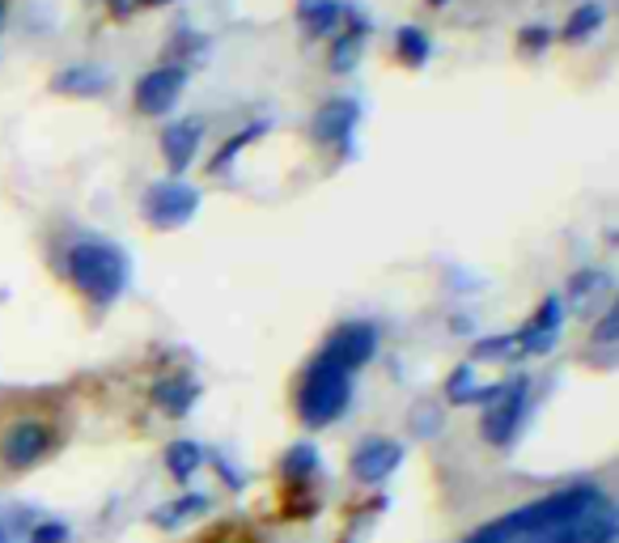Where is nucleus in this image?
<instances>
[{"instance_id":"1","label":"nucleus","mask_w":619,"mask_h":543,"mask_svg":"<svg viewBox=\"0 0 619 543\" xmlns=\"http://www.w3.org/2000/svg\"><path fill=\"white\" fill-rule=\"evenodd\" d=\"M463 543H619L616 502L594 484H573L493 518Z\"/></svg>"},{"instance_id":"2","label":"nucleus","mask_w":619,"mask_h":543,"mask_svg":"<svg viewBox=\"0 0 619 543\" xmlns=\"http://www.w3.org/2000/svg\"><path fill=\"white\" fill-rule=\"evenodd\" d=\"M64 276L73 280L81 298L98 311L116 306L119 293L128 289V276H132V264L128 255L119 251L116 242H102V238H81L69 246L64 255Z\"/></svg>"},{"instance_id":"3","label":"nucleus","mask_w":619,"mask_h":543,"mask_svg":"<svg viewBox=\"0 0 619 543\" xmlns=\"http://www.w3.org/2000/svg\"><path fill=\"white\" fill-rule=\"evenodd\" d=\"M352 399V374L331 365L327 357H314V365L306 370L302 387H298V417L302 425L323 429L331 421H340V412L349 408Z\"/></svg>"},{"instance_id":"4","label":"nucleus","mask_w":619,"mask_h":543,"mask_svg":"<svg viewBox=\"0 0 619 543\" xmlns=\"http://www.w3.org/2000/svg\"><path fill=\"white\" fill-rule=\"evenodd\" d=\"M195 208H199V192L183 179H161L141 200V217L154 230H183L195 217Z\"/></svg>"},{"instance_id":"5","label":"nucleus","mask_w":619,"mask_h":543,"mask_svg":"<svg viewBox=\"0 0 619 543\" xmlns=\"http://www.w3.org/2000/svg\"><path fill=\"white\" fill-rule=\"evenodd\" d=\"M56 446V433L43 421H17L0 433V463L9 471H26V467L43 463Z\"/></svg>"},{"instance_id":"6","label":"nucleus","mask_w":619,"mask_h":543,"mask_svg":"<svg viewBox=\"0 0 619 543\" xmlns=\"http://www.w3.org/2000/svg\"><path fill=\"white\" fill-rule=\"evenodd\" d=\"M526 390H531L526 378L505 383L501 395L484 408V421H480L484 442H493V446H509V442H513V433H518V425H522V412H526Z\"/></svg>"},{"instance_id":"7","label":"nucleus","mask_w":619,"mask_h":543,"mask_svg":"<svg viewBox=\"0 0 619 543\" xmlns=\"http://www.w3.org/2000/svg\"><path fill=\"white\" fill-rule=\"evenodd\" d=\"M187 89V64H161L136 81V111L141 116H170Z\"/></svg>"},{"instance_id":"8","label":"nucleus","mask_w":619,"mask_h":543,"mask_svg":"<svg viewBox=\"0 0 619 543\" xmlns=\"http://www.w3.org/2000/svg\"><path fill=\"white\" fill-rule=\"evenodd\" d=\"M356 123H361V102L356 98H327L314 119H310V136H314V145H327V149H340V154H349V141L352 132H356Z\"/></svg>"},{"instance_id":"9","label":"nucleus","mask_w":619,"mask_h":543,"mask_svg":"<svg viewBox=\"0 0 619 543\" xmlns=\"http://www.w3.org/2000/svg\"><path fill=\"white\" fill-rule=\"evenodd\" d=\"M374 352H378V331H374V323H344V327H336V331L327 336V345H323L318 357H327L331 365L356 374Z\"/></svg>"},{"instance_id":"10","label":"nucleus","mask_w":619,"mask_h":543,"mask_svg":"<svg viewBox=\"0 0 619 543\" xmlns=\"http://www.w3.org/2000/svg\"><path fill=\"white\" fill-rule=\"evenodd\" d=\"M560 327H565V302L560 298H547L535 318L513 336V352L518 357H539V352H551L556 340H560Z\"/></svg>"},{"instance_id":"11","label":"nucleus","mask_w":619,"mask_h":543,"mask_svg":"<svg viewBox=\"0 0 619 543\" xmlns=\"http://www.w3.org/2000/svg\"><path fill=\"white\" fill-rule=\"evenodd\" d=\"M399 463H403V446L399 442H390V437H365L361 450L352 455V475L365 480V484H378Z\"/></svg>"},{"instance_id":"12","label":"nucleus","mask_w":619,"mask_h":543,"mask_svg":"<svg viewBox=\"0 0 619 543\" xmlns=\"http://www.w3.org/2000/svg\"><path fill=\"white\" fill-rule=\"evenodd\" d=\"M199 141H204V123L199 119H179V123H170L161 132V157H166V166H170L174 179H183V170L195 161Z\"/></svg>"},{"instance_id":"13","label":"nucleus","mask_w":619,"mask_h":543,"mask_svg":"<svg viewBox=\"0 0 619 543\" xmlns=\"http://www.w3.org/2000/svg\"><path fill=\"white\" fill-rule=\"evenodd\" d=\"M51 89H56V94H69V98H98V94L111 89V77H107V69H98V64H69V69L56 73Z\"/></svg>"},{"instance_id":"14","label":"nucleus","mask_w":619,"mask_h":543,"mask_svg":"<svg viewBox=\"0 0 619 543\" xmlns=\"http://www.w3.org/2000/svg\"><path fill=\"white\" fill-rule=\"evenodd\" d=\"M344 17H349V31L336 39L331 47V73H352L356 69V60H361V47H365V35H369V22L361 17V9H344Z\"/></svg>"},{"instance_id":"15","label":"nucleus","mask_w":619,"mask_h":543,"mask_svg":"<svg viewBox=\"0 0 619 543\" xmlns=\"http://www.w3.org/2000/svg\"><path fill=\"white\" fill-rule=\"evenodd\" d=\"M195 399H199V383L192 374H170V378H161L154 387V403L166 417H187Z\"/></svg>"},{"instance_id":"16","label":"nucleus","mask_w":619,"mask_h":543,"mask_svg":"<svg viewBox=\"0 0 619 543\" xmlns=\"http://www.w3.org/2000/svg\"><path fill=\"white\" fill-rule=\"evenodd\" d=\"M344 22V4L340 0H298V26L306 31L310 39L331 35Z\"/></svg>"},{"instance_id":"17","label":"nucleus","mask_w":619,"mask_h":543,"mask_svg":"<svg viewBox=\"0 0 619 543\" xmlns=\"http://www.w3.org/2000/svg\"><path fill=\"white\" fill-rule=\"evenodd\" d=\"M603 22H607V9H603L598 0H585V4H578V9L569 13V22H565L560 39H565V43H585V39H594V35L603 31Z\"/></svg>"},{"instance_id":"18","label":"nucleus","mask_w":619,"mask_h":543,"mask_svg":"<svg viewBox=\"0 0 619 543\" xmlns=\"http://www.w3.org/2000/svg\"><path fill=\"white\" fill-rule=\"evenodd\" d=\"M607 293H611V272H598V268L578 272L573 285H569V306H573V311H585V306H594V302L607 298Z\"/></svg>"},{"instance_id":"19","label":"nucleus","mask_w":619,"mask_h":543,"mask_svg":"<svg viewBox=\"0 0 619 543\" xmlns=\"http://www.w3.org/2000/svg\"><path fill=\"white\" fill-rule=\"evenodd\" d=\"M395 56H399L408 69H425L428 56H433L428 31H421V26H403V31L395 35Z\"/></svg>"},{"instance_id":"20","label":"nucleus","mask_w":619,"mask_h":543,"mask_svg":"<svg viewBox=\"0 0 619 543\" xmlns=\"http://www.w3.org/2000/svg\"><path fill=\"white\" fill-rule=\"evenodd\" d=\"M268 119H259V123H251V128H242V132H233V141H226L221 149H217V157H213V174H230L233 157L242 154V149H251L259 136H268Z\"/></svg>"},{"instance_id":"21","label":"nucleus","mask_w":619,"mask_h":543,"mask_svg":"<svg viewBox=\"0 0 619 543\" xmlns=\"http://www.w3.org/2000/svg\"><path fill=\"white\" fill-rule=\"evenodd\" d=\"M280 471H284V480L289 484H310L314 475H318V450L302 442V446H293L284 459H280Z\"/></svg>"},{"instance_id":"22","label":"nucleus","mask_w":619,"mask_h":543,"mask_svg":"<svg viewBox=\"0 0 619 543\" xmlns=\"http://www.w3.org/2000/svg\"><path fill=\"white\" fill-rule=\"evenodd\" d=\"M35 522H39V518H35L31 505H9V509H0V543H26Z\"/></svg>"},{"instance_id":"23","label":"nucleus","mask_w":619,"mask_h":543,"mask_svg":"<svg viewBox=\"0 0 619 543\" xmlns=\"http://www.w3.org/2000/svg\"><path fill=\"white\" fill-rule=\"evenodd\" d=\"M199 463H204V450H199L195 442H174V446L166 450V467H170V475H179V480L195 475Z\"/></svg>"},{"instance_id":"24","label":"nucleus","mask_w":619,"mask_h":543,"mask_svg":"<svg viewBox=\"0 0 619 543\" xmlns=\"http://www.w3.org/2000/svg\"><path fill=\"white\" fill-rule=\"evenodd\" d=\"M204 505H208V502H204L199 493H192V497H183V502L166 505L161 514H154V522H157V527H179V522H187L192 514H199Z\"/></svg>"},{"instance_id":"25","label":"nucleus","mask_w":619,"mask_h":543,"mask_svg":"<svg viewBox=\"0 0 619 543\" xmlns=\"http://www.w3.org/2000/svg\"><path fill=\"white\" fill-rule=\"evenodd\" d=\"M446 395H450V403H471V395H475V374H471V365H459V370L450 374Z\"/></svg>"},{"instance_id":"26","label":"nucleus","mask_w":619,"mask_h":543,"mask_svg":"<svg viewBox=\"0 0 619 543\" xmlns=\"http://www.w3.org/2000/svg\"><path fill=\"white\" fill-rule=\"evenodd\" d=\"M199 543H255V535L246 527H238V522H221L208 535H199Z\"/></svg>"},{"instance_id":"27","label":"nucleus","mask_w":619,"mask_h":543,"mask_svg":"<svg viewBox=\"0 0 619 543\" xmlns=\"http://www.w3.org/2000/svg\"><path fill=\"white\" fill-rule=\"evenodd\" d=\"M475 361H497V357H513V336H493V340H480L471 349Z\"/></svg>"},{"instance_id":"28","label":"nucleus","mask_w":619,"mask_h":543,"mask_svg":"<svg viewBox=\"0 0 619 543\" xmlns=\"http://www.w3.org/2000/svg\"><path fill=\"white\" fill-rule=\"evenodd\" d=\"M518 47L531 51V56H539V51L551 47V31H547V26H526V31L518 35Z\"/></svg>"},{"instance_id":"29","label":"nucleus","mask_w":619,"mask_h":543,"mask_svg":"<svg viewBox=\"0 0 619 543\" xmlns=\"http://www.w3.org/2000/svg\"><path fill=\"white\" fill-rule=\"evenodd\" d=\"M64 540H69V527H64V522H35L26 543H64Z\"/></svg>"},{"instance_id":"30","label":"nucleus","mask_w":619,"mask_h":543,"mask_svg":"<svg viewBox=\"0 0 619 543\" xmlns=\"http://www.w3.org/2000/svg\"><path fill=\"white\" fill-rule=\"evenodd\" d=\"M616 311H607L603 314V318H598V327H594V345H598V349H611V345H616Z\"/></svg>"},{"instance_id":"31","label":"nucleus","mask_w":619,"mask_h":543,"mask_svg":"<svg viewBox=\"0 0 619 543\" xmlns=\"http://www.w3.org/2000/svg\"><path fill=\"white\" fill-rule=\"evenodd\" d=\"M107 4H111V13H116V17H128L132 9H141V4H149V0H107Z\"/></svg>"},{"instance_id":"32","label":"nucleus","mask_w":619,"mask_h":543,"mask_svg":"<svg viewBox=\"0 0 619 543\" xmlns=\"http://www.w3.org/2000/svg\"><path fill=\"white\" fill-rule=\"evenodd\" d=\"M428 4H433V9H441V4H446V0H428Z\"/></svg>"},{"instance_id":"33","label":"nucleus","mask_w":619,"mask_h":543,"mask_svg":"<svg viewBox=\"0 0 619 543\" xmlns=\"http://www.w3.org/2000/svg\"><path fill=\"white\" fill-rule=\"evenodd\" d=\"M0 22H4V0H0Z\"/></svg>"},{"instance_id":"34","label":"nucleus","mask_w":619,"mask_h":543,"mask_svg":"<svg viewBox=\"0 0 619 543\" xmlns=\"http://www.w3.org/2000/svg\"><path fill=\"white\" fill-rule=\"evenodd\" d=\"M149 4H170V0H149Z\"/></svg>"}]
</instances>
